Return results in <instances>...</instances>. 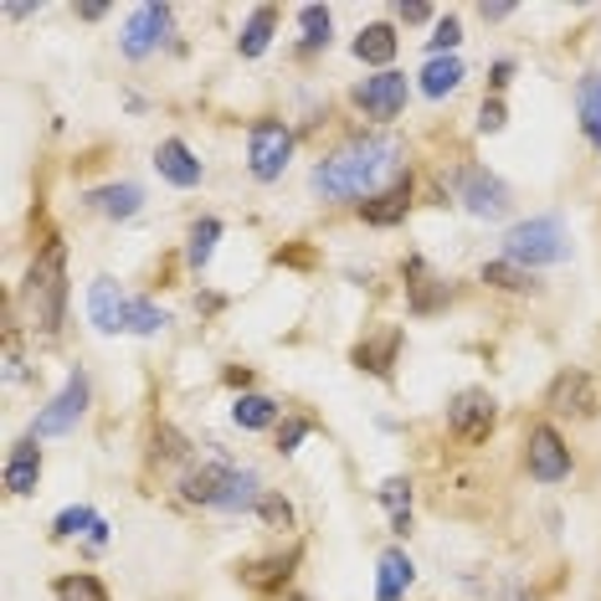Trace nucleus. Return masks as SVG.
Returning <instances> with one entry per match:
<instances>
[{
    "instance_id": "1",
    "label": "nucleus",
    "mask_w": 601,
    "mask_h": 601,
    "mask_svg": "<svg viewBox=\"0 0 601 601\" xmlns=\"http://www.w3.org/2000/svg\"><path fill=\"white\" fill-rule=\"evenodd\" d=\"M401 165V139L391 134H360L350 145H339L330 160L314 165V190L324 200H360L381 196V185Z\"/></svg>"
},
{
    "instance_id": "2",
    "label": "nucleus",
    "mask_w": 601,
    "mask_h": 601,
    "mask_svg": "<svg viewBox=\"0 0 601 601\" xmlns=\"http://www.w3.org/2000/svg\"><path fill=\"white\" fill-rule=\"evenodd\" d=\"M21 303L42 334H57L62 324V303H67V247L62 242H47L36 252L32 273H26V288H21Z\"/></svg>"
},
{
    "instance_id": "3",
    "label": "nucleus",
    "mask_w": 601,
    "mask_h": 601,
    "mask_svg": "<svg viewBox=\"0 0 601 601\" xmlns=\"http://www.w3.org/2000/svg\"><path fill=\"white\" fill-rule=\"evenodd\" d=\"M504 257L515 267H545V263H566L570 257V236L560 217H530L509 227L504 236Z\"/></svg>"
},
{
    "instance_id": "4",
    "label": "nucleus",
    "mask_w": 601,
    "mask_h": 601,
    "mask_svg": "<svg viewBox=\"0 0 601 601\" xmlns=\"http://www.w3.org/2000/svg\"><path fill=\"white\" fill-rule=\"evenodd\" d=\"M494 421H499V401L488 396L484 385H473V391H458V396H452L448 427H452V437H458L463 448H478V442H488Z\"/></svg>"
},
{
    "instance_id": "5",
    "label": "nucleus",
    "mask_w": 601,
    "mask_h": 601,
    "mask_svg": "<svg viewBox=\"0 0 601 601\" xmlns=\"http://www.w3.org/2000/svg\"><path fill=\"white\" fill-rule=\"evenodd\" d=\"M288 154H293V134H288V124H278V118H257L247 134V165L257 181H278L288 170Z\"/></svg>"
},
{
    "instance_id": "6",
    "label": "nucleus",
    "mask_w": 601,
    "mask_h": 601,
    "mask_svg": "<svg viewBox=\"0 0 601 601\" xmlns=\"http://www.w3.org/2000/svg\"><path fill=\"white\" fill-rule=\"evenodd\" d=\"M83 412H88V375H83V370H72L62 391H57V396H51L47 406L36 412L32 437H62V432H72Z\"/></svg>"
},
{
    "instance_id": "7",
    "label": "nucleus",
    "mask_w": 601,
    "mask_h": 601,
    "mask_svg": "<svg viewBox=\"0 0 601 601\" xmlns=\"http://www.w3.org/2000/svg\"><path fill=\"white\" fill-rule=\"evenodd\" d=\"M458 200H463L473 217H484V221H499V217H509V185L499 181V175H488V170H478V165H467L463 175H458Z\"/></svg>"
},
{
    "instance_id": "8",
    "label": "nucleus",
    "mask_w": 601,
    "mask_h": 601,
    "mask_svg": "<svg viewBox=\"0 0 601 601\" xmlns=\"http://www.w3.org/2000/svg\"><path fill=\"white\" fill-rule=\"evenodd\" d=\"M545 406L560 412V417H597L601 391H597V381H591L586 370H560V375L551 381V391H545Z\"/></svg>"
},
{
    "instance_id": "9",
    "label": "nucleus",
    "mask_w": 601,
    "mask_h": 601,
    "mask_svg": "<svg viewBox=\"0 0 601 601\" xmlns=\"http://www.w3.org/2000/svg\"><path fill=\"white\" fill-rule=\"evenodd\" d=\"M524 448H530L524 458H530V473L540 484H560L570 473V448L555 427H530V442H524Z\"/></svg>"
},
{
    "instance_id": "10",
    "label": "nucleus",
    "mask_w": 601,
    "mask_h": 601,
    "mask_svg": "<svg viewBox=\"0 0 601 601\" xmlns=\"http://www.w3.org/2000/svg\"><path fill=\"white\" fill-rule=\"evenodd\" d=\"M170 5H134L129 11V21H124V51H129V57H150L154 47H160V42H165L170 36Z\"/></svg>"
},
{
    "instance_id": "11",
    "label": "nucleus",
    "mask_w": 601,
    "mask_h": 601,
    "mask_svg": "<svg viewBox=\"0 0 601 601\" xmlns=\"http://www.w3.org/2000/svg\"><path fill=\"white\" fill-rule=\"evenodd\" d=\"M355 103H360L370 118L385 124V118H396L401 108H406V78L385 67V72H375V78H366V83L355 88Z\"/></svg>"
},
{
    "instance_id": "12",
    "label": "nucleus",
    "mask_w": 601,
    "mask_h": 601,
    "mask_svg": "<svg viewBox=\"0 0 601 601\" xmlns=\"http://www.w3.org/2000/svg\"><path fill=\"white\" fill-rule=\"evenodd\" d=\"M124 314H129V299L118 293L114 278H93V284H88V319H93L103 334H118L124 330Z\"/></svg>"
},
{
    "instance_id": "13",
    "label": "nucleus",
    "mask_w": 601,
    "mask_h": 601,
    "mask_svg": "<svg viewBox=\"0 0 601 601\" xmlns=\"http://www.w3.org/2000/svg\"><path fill=\"white\" fill-rule=\"evenodd\" d=\"M36 478H42V448H36V437H26L5 458V488L16 499H26V494H36Z\"/></svg>"
},
{
    "instance_id": "14",
    "label": "nucleus",
    "mask_w": 601,
    "mask_h": 601,
    "mask_svg": "<svg viewBox=\"0 0 601 601\" xmlns=\"http://www.w3.org/2000/svg\"><path fill=\"white\" fill-rule=\"evenodd\" d=\"M154 165H160V175H165L170 185H181V190L200 185V160L190 154V145H181V139H165V145L154 150Z\"/></svg>"
},
{
    "instance_id": "15",
    "label": "nucleus",
    "mask_w": 601,
    "mask_h": 601,
    "mask_svg": "<svg viewBox=\"0 0 601 601\" xmlns=\"http://www.w3.org/2000/svg\"><path fill=\"white\" fill-rule=\"evenodd\" d=\"M406 206H412V181H396V185H385L381 196H370L360 206V217L370 227H396V221H406Z\"/></svg>"
},
{
    "instance_id": "16",
    "label": "nucleus",
    "mask_w": 601,
    "mask_h": 601,
    "mask_svg": "<svg viewBox=\"0 0 601 601\" xmlns=\"http://www.w3.org/2000/svg\"><path fill=\"white\" fill-rule=\"evenodd\" d=\"M412 581H417L412 555H406V551H385L381 555V581H375V601H401Z\"/></svg>"
},
{
    "instance_id": "17",
    "label": "nucleus",
    "mask_w": 601,
    "mask_h": 601,
    "mask_svg": "<svg viewBox=\"0 0 601 601\" xmlns=\"http://www.w3.org/2000/svg\"><path fill=\"white\" fill-rule=\"evenodd\" d=\"M88 206H93V211H103V217H114V221H129L134 211H139V206H145V190H139V185H103V190H93V196H88Z\"/></svg>"
},
{
    "instance_id": "18",
    "label": "nucleus",
    "mask_w": 601,
    "mask_h": 601,
    "mask_svg": "<svg viewBox=\"0 0 601 601\" xmlns=\"http://www.w3.org/2000/svg\"><path fill=\"white\" fill-rule=\"evenodd\" d=\"M227 478H232V467H227V463L196 467V473H185L181 494H185L190 504H211V509H217V504H221V488H227Z\"/></svg>"
},
{
    "instance_id": "19",
    "label": "nucleus",
    "mask_w": 601,
    "mask_h": 601,
    "mask_svg": "<svg viewBox=\"0 0 601 601\" xmlns=\"http://www.w3.org/2000/svg\"><path fill=\"white\" fill-rule=\"evenodd\" d=\"M406 288H412V309H417V314H432L437 303L448 299V284H437L421 257H412V263H406Z\"/></svg>"
},
{
    "instance_id": "20",
    "label": "nucleus",
    "mask_w": 601,
    "mask_h": 601,
    "mask_svg": "<svg viewBox=\"0 0 601 601\" xmlns=\"http://www.w3.org/2000/svg\"><path fill=\"white\" fill-rule=\"evenodd\" d=\"M257 504H263V484H257V473H252V467H232V478H227V488H221L217 509L236 515V509H257Z\"/></svg>"
},
{
    "instance_id": "21",
    "label": "nucleus",
    "mask_w": 601,
    "mask_h": 601,
    "mask_svg": "<svg viewBox=\"0 0 601 601\" xmlns=\"http://www.w3.org/2000/svg\"><path fill=\"white\" fill-rule=\"evenodd\" d=\"M463 78H467V72H463L458 57H432V62L421 67V93H427V99H448Z\"/></svg>"
},
{
    "instance_id": "22",
    "label": "nucleus",
    "mask_w": 601,
    "mask_h": 601,
    "mask_svg": "<svg viewBox=\"0 0 601 601\" xmlns=\"http://www.w3.org/2000/svg\"><path fill=\"white\" fill-rule=\"evenodd\" d=\"M273 26H278V5H257V11H252V21L242 26V36H236L242 57H263L267 42H273Z\"/></svg>"
},
{
    "instance_id": "23",
    "label": "nucleus",
    "mask_w": 601,
    "mask_h": 601,
    "mask_svg": "<svg viewBox=\"0 0 601 601\" xmlns=\"http://www.w3.org/2000/svg\"><path fill=\"white\" fill-rule=\"evenodd\" d=\"M355 57L385 72V62L396 57V32H391V26H366V32L355 36Z\"/></svg>"
},
{
    "instance_id": "24",
    "label": "nucleus",
    "mask_w": 601,
    "mask_h": 601,
    "mask_svg": "<svg viewBox=\"0 0 601 601\" xmlns=\"http://www.w3.org/2000/svg\"><path fill=\"white\" fill-rule=\"evenodd\" d=\"M401 350V330H385L381 339H370V345H360L355 350V366L370 370V375H391V360H396Z\"/></svg>"
},
{
    "instance_id": "25",
    "label": "nucleus",
    "mask_w": 601,
    "mask_h": 601,
    "mask_svg": "<svg viewBox=\"0 0 601 601\" xmlns=\"http://www.w3.org/2000/svg\"><path fill=\"white\" fill-rule=\"evenodd\" d=\"M232 421H236V427H247V432H263V427H273V421H278V401L236 396L232 401Z\"/></svg>"
},
{
    "instance_id": "26",
    "label": "nucleus",
    "mask_w": 601,
    "mask_h": 601,
    "mask_svg": "<svg viewBox=\"0 0 601 601\" xmlns=\"http://www.w3.org/2000/svg\"><path fill=\"white\" fill-rule=\"evenodd\" d=\"M217 242H221V221H217V217H200L196 227H190V247H185V263L200 273V267L217 257Z\"/></svg>"
},
{
    "instance_id": "27",
    "label": "nucleus",
    "mask_w": 601,
    "mask_h": 601,
    "mask_svg": "<svg viewBox=\"0 0 601 601\" xmlns=\"http://www.w3.org/2000/svg\"><path fill=\"white\" fill-rule=\"evenodd\" d=\"M576 103H581V129L586 139L601 150V72H591L581 83V93H576Z\"/></svg>"
},
{
    "instance_id": "28",
    "label": "nucleus",
    "mask_w": 601,
    "mask_h": 601,
    "mask_svg": "<svg viewBox=\"0 0 601 601\" xmlns=\"http://www.w3.org/2000/svg\"><path fill=\"white\" fill-rule=\"evenodd\" d=\"M381 504L391 509L396 534L412 530V484H406V478H385V484H381Z\"/></svg>"
},
{
    "instance_id": "29",
    "label": "nucleus",
    "mask_w": 601,
    "mask_h": 601,
    "mask_svg": "<svg viewBox=\"0 0 601 601\" xmlns=\"http://www.w3.org/2000/svg\"><path fill=\"white\" fill-rule=\"evenodd\" d=\"M170 324V314L160 309V303L150 299H129V314H124V330L129 334H160Z\"/></svg>"
},
{
    "instance_id": "30",
    "label": "nucleus",
    "mask_w": 601,
    "mask_h": 601,
    "mask_svg": "<svg viewBox=\"0 0 601 601\" xmlns=\"http://www.w3.org/2000/svg\"><path fill=\"white\" fill-rule=\"evenodd\" d=\"M293 560H299V551H288L284 560H257V566H247L242 576H247V586H257V591H273V586H284V581H288Z\"/></svg>"
},
{
    "instance_id": "31",
    "label": "nucleus",
    "mask_w": 601,
    "mask_h": 601,
    "mask_svg": "<svg viewBox=\"0 0 601 601\" xmlns=\"http://www.w3.org/2000/svg\"><path fill=\"white\" fill-rule=\"evenodd\" d=\"M299 26H303V47H309V51L330 47L334 16H330V11H324V5H303V11H299Z\"/></svg>"
},
{
    "instance_id": "32",
    "label": "nucleus",
    "mask_w": 601,
    "mask_h": 601,
    "mask_svg": "<svg viewBox=\"0 0 601 601\" xmlns=\"http://www.w3.org/2000/svg\"><path fill=\"white\" fill-rule=\"evenodd\" d=\"M484 284H494V288H504V293H530L534 288V278L524 273V267H515L509 257L504 263H484Z\"/></svg>"
},
{
    "instance_id": "33",
    "label": "nucleus",
    "mask_w": 601,
    "mask_h": 601,
    "mask_svg": "<svg viewBox=\"0 0 601 601\" xmlns=\"http://www.w3.org/2000/svg\"><path fill=\"white\" fill-rule=\"evenodd\" d=\"M99 524L103 519L93 515V509H83V504H78V509H62V515H57V524H51V540H72V534H99Z\"/></svg>"
},
{
    "instance_id": "34",
    "label": "nucleus",
    "mask_w": 601,
    "mask_h": 601,
    "mask_svg": "<svg viewBox=\"0 0 601 601\" xmlns=\"http://www.w3.org/2000/svg\"><path fill=\"white\" fill-rule=\"evenodd\" d=\"M51 591H57V601H108L99 576H62Z\"/></svg>"
},
{
    "instance_id": "35",
    "label": "nucleus",
    "mask_w": 601,
    "mask_h": 601,
    "mask_svg": "<svg viewBox=\"0 0 601 601\" xmlns=\"http://www.w3.org/2000/svg\"><path fill=\"white\" fill-rule=\"evenodd\" d=\"M257 515H263L267 530H293V504L284 499V494H263V504H257Z\"/></svg>"
},
{
    "instance_id": "36",
    "label": "nucleus",
    "mask_w": 601,
    "mask_h": 601,
    "mask_svg": "<svg viewBox=\"0 0 601 601\" xmlns=\"http://www.w3.org/2000/svg\"><path fill=\"white\" fill-rule=\"evenodd\" d=\"M458 42H463V26H458V16H442V21H437V32H432V51L442 57V51H452Z\"/></svg>"
},
{
    "instance_id": "37",
    "label": "nucleus",
    "mask_w": 601,
    "mask_h": 601,
    "mask_svg": "<svg viewBox=\"0 0 601 601\" xmlns=\"http://www.w3.org/2000/svg\"><path fill=\"white\" fill-rule=\"evenodd\" d=\"M185 452V437L181 432H170V427H160L154 432V458H181Z\"/></svg>"
},
{
    "instance_id": "38",
    "label": "nucleus",
    "mask_w": 601,
    "mask_h": 601,
    "mask_svg": "<svg viewBox=\"0 0 601 601\" xmlns=\"http://www.w3.org/2000/svg\"><path fill=\"white\" fill-rule=\"evenodd\" d=\"M303 437H309V421L293 417V421H284V432H278V448H284V452H299Z\"/></svg>"
},
{
    "instance_id": "39",
    "label": "nucleus",
    "mask_w": 601,
    "mask_h": 601,
    "mask_svg": "<svg viewBox=\"0 0 601 601\" xmlns=\"http://www.w3.org/2000/svg\"><path fill=\"white\" fill-rule=\"evenodd\" d=\"M478 129H484V134L504 129V103L499 99H484V108H478Z\"/></svg>"
},
{
    "instance_id": "40",
    "label": "nucleus",
    "mask_w": 601,
    "mask_h": 601,
    "mask_svg": "<svg viewBox=\"0 0 601 601\" xmlns=\"http://www.w3.org/2000/svg\"><path fill=\"white\" fill-rule=\"evenodd\" d=\"M5 381H21V345H16V334H5Z\"/></svg>"
},
{
    "instance_id": "41",
    "label": "nucleus",
    "mask_w": 601,
    "mask_h": 601,
    "mask_svg": "<svg viewBox=\"0 0 601 601\" xmlns=\"http://www.w3.org/2000/svg\"><path fill=\"white\" fill-rule=\"evenodd\" d=\"M478 16H484V21H504V16H515V5H488V0H484V5H478Z\"/></svg>"
},
{
    "instance_id": "42",
    "label": "nucleus",
    "mask_w": 601,
    "mask_h": 601,
    "mask_svg": "<svg viewBox=\"0 0 601 601\" xmlns=\"http://www.w3.org/2000/svg\"><path fill=\"white\" fill-rule=\"evenodd\" d=\"M432 16V11H427V5H417V0H412V5H401V21H427Z\"/></svg>"
},
{
    "instance_id": "43",
    "label": "nucleus",
    "mask_w": 601,
    "mask_h": 601,
    "mask_svg": "<svg viewBox=\"0 0 601 601\" xmlns=\"http://www.w3.org/2000/svg\"><path fill=\"white\" fill-rule=\"evenodd\" d=\"M509 78H515V62H499V67H494V88H504Z\"/></svg>"
},
{
    "instance_id": "44",
    "label": "nucleus",
    "mask_w": 601,
    "mask_h": 601,
    "mask_svg": "<svg viewBox=\"0 0 601 601\" xmlns=\"http://www.w3.org/2000/svg\"><path fill=\"white\" fill-rule=\"evenodd\" d=\"M504 601H534V597H530V591H509V597H504Z\"/></svg>"
}]
</instances>
